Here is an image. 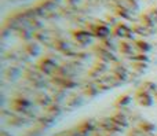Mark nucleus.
Returning a JSON list of instances; mask_svg holds the SVG:
<instances>
[{
    "label": "nucleus",
    "instance_id": "obj_1",
    "mask_svg": "<svg viewBox=\"0 0 157 136\" xmlns=\"http://www.w3.org/2000/svg\"><path fill=\"white\" fill-rule=\"evenodd\" d=\"M157 81V0H32L0 39V136H44L103 94Z\"/></svg>",
    "mask_w": 157,
    "mask_h": 136
},
{
    "label": "nucleus",
    "instance_id": "obj_2",
    "mask_svg": "<svg viewBox=\"0 0 157 136\" xmlns=\"http://www.w3.org/2000/svg\"><path fill=\"white\" fill-rule=\"evenodd\" d=\"M54 136H157V81L146 80Z\"/></svg>",
    "mask_w": 157,
    "mask_h": 136
},
{
    "label": "nucleus",
    "instance_id": "obj_3",
    "mask_svg": "<svg viewBox=\"0 0 157 136\" xmlns=\"http://www.w3.org/2000/svg\"><path fill=\"white\" fill-rule=\"evenodd\" d=\"M19 2H22V4H26V2L28 3H30L32 0H3V4H7V3H11V4H15V3H19Z\"/></svg>",
    "mask_w": 157,
    "mask_h": 136
}]
</instances>
